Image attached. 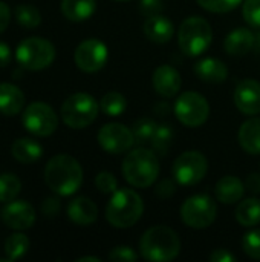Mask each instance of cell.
Segmentation results:
<instances>
[{
  "label": "cell",
  "mask_w": 260,
  "mask_h": 262,
  "mask_svg": "<svg viewBox=\"0 0 260 262\" xmlns=\"http://www.w3.org/2000/svg\"><path fill=\"white\" fill-rule=\"evenodd\" d=\"M242 0H198V3L210 11V12H230L233 11L238 5H241Z\"/></svg>",
  "instance_id": "34"
},
{
  "label": "cell",
  "mask_w": 260,
  "mask_h": 262,
  "mask_svg": "<svg viewBox=\"0 0 260 262\" xmlns=\"http://www.w3.org/2000/svg\"><path fill=\"white\" fill-rule=\"evenodd\" d=\"M216 203L208 195L190 196L181 207V218L192 229L210 227L216 220Z\"/></svg>",
  "instance_id": "9"
},
{
  "label": "cell",
  "mask_w": 260,
  "mask_h": 262,
  "mask_svg": "<svg viewBox=\"0 0 260 262\" xmlns=\"http://www.w3.org/2000/svg\"><path fill=\"white\" fill-rule=\"evenodd\" d=\"M175 115L176 118L188 126V127H199L202 126L210 115V106L205 97L198 92H184L175 103Z\"/></svg>",
  "instance_id": "10"
},
{
  "label": "cell",
  "mask_w": 260,
  "mask_h": 262,
  "mask_svg": "<svg viewBox=\"0 0 260 262\" xmlns=\"http://www.w3.org/2000/svg\"><path fill=\"white\" fill-rule=\"evenodd\" d=\"M156 127H158V124H156L152 118H147V117L139 118V120L133 124L135 143H138V144H146V143L152 141Z\"/></svg>",
  "instance_id": "32"
},
{
  "label": "cell",
  "mask_w": 260,
  "mask_h": 262,
  "mask_svg": "<svg viewBox=\"0 0 260 262\" xmlns=\"http://www.w3.org/2000/svg\"><path fill=\"white\" fill-rule=\"evenodd\" d=\"M60 200L58 198H46L41 204V213L48 218H54L60 212Z\"/></svg>",
  "instance_id": "38"
},
{
  "label": "cell",
  "mask_w": 260,
  "mask_h": 262,
  "mask_svg": "<svg viewBox=\"0 0 260 262\" xmlns=\"http://www.w3.org/2000/svg\"><path fill=\"white\" fill-rule=\"evenodd\" d=\"M98 101L84 92H77L64 100L61 106V118L72 129H84L92 124L98 115Z\"/></svg>",
  "instance_id": "7"
},
{
  "label": "cell",
  "mask_w": 260,
  "mask_h": 262,
  "mask_svg": "<svg viewBox=\"0 0 260 262\" xmlns=\"http://www.w3.org/2000/svg\"><path fill=\"white\" fill-rule=\"evenodd\" d=\"M210 261L211 262H233L236 261V256L225 249H218L210 255Z\"/></svg>",
  "instance_id": "41"
},
{
  "label": "cell",
  "mask_w": 260,
  "mask_h": 262,
  "mask_svg": "<svg viewBox=\"0 0 260 262\" xmlns=\"http://www.w3.org/2000/svg\"><path fill=\"white\" fill-rule=\"evenodd\" d=\"M97 0H61V12L70 21H83L92 17Z\"/></svg>",
  "instance_id": "25"
},
{
  "label": "cell",
  "mask_w": 260,
  "mask_h": 262,
  "mask_svg": "<svg viewBox=\"0 0 260 262\" xmlns=\"http://www.w3.org/2000/svg\"><path fill=\"white\" fill-rule=\"evenodd\" d=\"M257 54L260 52V31L257 32V35H256V41H254V48H253Z\"/></svg>",
  "instance_id": "46"
},
{
  "label": "cell",
  "mask_w": 260,
  "mask_h": 262,
  "mask_svg": "<svg viewBox=\"0 0 260 262\" xmlns=\"http://www.w3.org/2000/svg\"><path fill=\"white\" fill-rule=\"evenodd\" d=\"M173 32H175L173 23L161 14L150 15L144 21V34L153 43L161 45V43L170 41V38L173 37Z\"/></svg>",
  "instance_id": "18"
},
{
  "label": "cell",
  "mask_w": 260,
  "mask_h": 262,
  "mask_svg": "<svg viewBox=\"0 0 260 262\" xmlns=\"http://www.w3.org/2000/svg\"><path fill=\"white\" fill-rule=\"evenodd\" d=\"M75 63L84 72H97L107 61V46L98 38H87L75 49Z\"/></svg>",
  "instance_id": "13"
},
{
  "label": "cell",
  "mask_w": 260,
  "mask_h": 262,
  "mask_svg": "<svg viewBox=\"0 0 260 262\" xmlns=\"http://www.w3.org/2000/svg\"><path fill=\"white\" fill-rule=\"evenodd\" d=\"M21 124L35 137H49L58 127V117L49 104L34 101L23 111Z\"/></svg>",
  "instance_id": "8"
},
{
  "label": "cell",
  "mask_w": 260,
  "mask_h": 262,
  "mask_svg": "<svg viewBox=\"0 0 260 262\" xmlns=\"http://www.w3.org/2000/svg\"><path fill=\"white\" fill-rule=\"evenodd\" d=\"M244 192H245V184L238 177H231V175L221 178L215 187L216 198L222 204L239 203L244 196Z\"/></svg>",
  "instance_id": "21"
},
{
  "label": "cell",
  "mask_w": 260,
  "mask_h": 262,
  "mask_svg": "<svg viewBox=\"0 0 260 262\" xmlns=\"http://www.w3.org/2000/svg\"><path fill=\"white\" fill-rule=\"evenodd\" d=\"M126 97L120 92L110 91L103 95L100 101V109L109 117H120L126 111Z\"/></svg>",
  "instance_id": "28"
},
{
  "label": "cell",
  "mask_w": 260,
  "mask_h": 262,
  "mask_svg": "<svg viewBox=\"0 0 260 262\" xmlns=\"http://www.w3.org/2000/svg\"><path fill=\"white\" fill-rule=\"evenodd\" d=\"M67 216L74 224L86 227V226H90L97 221L98 207L92 200H89L86 196H80V198H75L69 203Z\"/></svg>",
  "instance_id": "17"
},
{
  "label": "cell",
  "mask_w": 260,
  "mask_h": 262,
  "mask_svg": "<svg viewBox=\"0 0 260 262\" xmlns=\"http://www.w3.org/2000/svg\"><path fill=\"white\" fill-rule=\"evenodd\" d=\"M208 170L207 158L198 150H188L181 154L172 167L175 180L182 186H195L204 180Z\"/></svg>",
  "instance_id": "11"
},
{
  "label": "cell",
  "mask_w": 260,
  "mask_h": 262,
  "mask_svg": "<svg viewBox=\"0 0 260 262\" xmlns=\"http://www.w3.org/2000/svg\"><path fill=\"white\" fill-rule=\"evenodd\" d=\"M28 249H29V239L23 233H14L5 243V253L8 261H17L23 258Z\"/></svg>",
  "instance_id": "29"
},
{
  "label": "cell",
  "mask_w": 260,
  "mask_h": 262,
  "mask_svg": "<svg viewBox=\"0 0 260 262\" xmlns=\"http://www.w3.org/2000/svg\"><path fill=\"white\" fill-rule=\"evenodd\" d=\"M95 186L97 189L101 192V193H113L116 192V187H118V183H116V178L109 173V172H100L95 178Z\"/></svg>",
  "instance_id": "36"
},
{
  "label": "cell",
  "mask_w": 260,
  "mask_h": 262,
  "mask_svg": "<svg viewBox=\"0 0 260 262\" xmlns=\"http://www.w3.org/2000/svg\"><path fill=\"white\" fill-rule=\"evenodd\" d=\"M242 249L250 258L260 259V230H251L244 236Z\"/></svg>",
  "instance_id": "33"
},
{
  "label": "cell",
  "mask_w": 260,
  "mask_h": 262,
  "mask_svg": "<svg viewBox=\"0 0 260 262\" xmlns=\"http://www.w3.org/2000/svg\"><path fill=\"white\" fill-rule=\"evenodd\" d=\"M175 193V184L172 180H162L156 187V195L161 198H170Z\"/></svg>",
  "instance_id": "40"
},
{
  "label": "cell",
  "mask_w": 260,
  "mask_h": 262,
  "mask_svg": "<svg viewBox=\"0 0 260 262\" xmlns=\"http://www.w3.org/2000/svg\"><path fill=\"white\" fill-rule=\"evenodd\" d=\"M144 212L141 196L132 189H121L112 193L106 207V218L116 229H129L135 226Z\"/></svg>",
  "instance_id": "4"
},
{
  "label": "cell",
  "mask_w": 260,
  "mask_h": 262,
  "mask_svg": "<svg viewBox=\"0 0 260 262\" xmlns=\"http://www.w3.org/2000/svg\"><path fill=\"white\" fill-rule=\"evenodd\" d=\"M162 11V2L161 0H141V12L146 17L156 15Z\"/></svg>",
  "instance_id": "39"
},
{
  "label": "cell",
  "mask_w": 260,
  "mask_h": 262,
  "mask_svg": "<svg viewBox=\"0 0 260 262\" xmlns=\"http://www.w3.org/2000/svg\"><path fill=\"white\" fill-rule=\"evenodd\" d=\"M254 41H256V35L250 29L238 28L227 35L224 46L230 55L242 57L254 48Z\"/></svg>",
  "instance_id": "20"
},
{
  "label": "cell",
  "mask_w": 260,
  "mask_h": 262,
  "mask_svg": "<svg viewBox=\"0 0 260 262\" xmlns=\"http://www.w3.org/2000/svg\"><path fill=\"white\" fill-rule=\"evenodd\" d=\"M139 250L146 261H173L181 252V239L173 229L166 226H153L144 232L139 241Z\"/></svg>",
  "instance_id": "2"
},
{
  "label": "cell",
  "mask_w": 260,
  "mask_h": 262,
  "mask_svg": "<svg viewBox=\"0 0 260 262\" xmlns=\"http://www.w3.org/2000/svg\"><path fill=\"white\" fill-rule=\"evenodd\" d=\"M2 221L14 230H26L31 229L35 223V210L34 207L23 200H12L6 203L2 210Z\"/></svg>",
  "instance_id": "14"
},
{
  "label": "cell",
  "mask_w": 260,
  "mask_h": 262,
  "mask_svg": "<svg viewBox=\"0 0 260 262\" xmlns=\"http://www.w3.org/2000/svg\"><path fill=\"white\" fill-rule=\"evenodd\" d=\"M11 61V49L6 43L0 41V68L8 66Z\"/></svg>",
  "instance_id": "44"
},
{
  "label": "cell",
  "mask_w": 260,
  "mask_h": 262,
  "mask_svg": "<svg viewBox=\"0 0 260 262\" xmlns=\"http://www.w3.org/2000/svg\"><path fill=\"white\" fill-rule=\"evenodd\" d=\"M11 21V11L5 2H0V32H3Z\"/></svg>",
  "instance_id": "42"
},
{
  "label": "cell",
  "mask_w": 260,
  "mask_h": 262,
  "mask_svg": "<svg viewBox=\"0 0 260 262\" xmlns=\"http://www.w3.org/2000/svg\"><path fill=\"white\" fill-rule=\"evenodd\" d=\"M100 146L109 154H124L135 144L133 130L120 123L104 124L98 132Z\"/></svg>",
  "instance_id": "12"
},
{
  "label": "cell",
  "mask_w": 260,
  "mask_h": 262,
  "mask_svg": "<svg viewBox=\"0 0 260 262\" xmlns=\"http://www.w3.org/2000/svg\"><path fill=\"white\" fill-rule=\"evenodd\" d=\"M152 83H153L155 91L159 95L170 98V97H175L181 91L182 78L173 66L162 64V66L155 69L153 77H152Z\"/></svg>",
  "instance_id": "16"
},
{
  "label": "cell",
  "mask_w": 260,
  "mask_h": 262,
  "mask_svg": "<svg viewBox=\"0 0 260 262\" xmlns=\"http://www.w3.org/2000/svg\"><path fill=\"white\" fill-rule=\"evenodd\" d=\"M25 106V94L12 83H0V114L14 117Z\"/></svg>",
  "instance_id": "19"
},
{
  "label": "cell",
  "mask_w": 260,
  "mask_h": 262,
  "mask_svg": "<svg viewBox=\"0 0 260 262\" xmlns=\"http://www.w3.org/2000/svg\"><path fill=\"white\" fill-rule=\"evenodd\" d=\"M14 15L17 23L26 29H34L41 23V14L34 5H28V3L17 5Z\"/></svg>",
  "instance_id": "27"
},
{
  "label": "cell",
  "mask_w": 260,
  "mask_h": 262,
  "mask_svg": "<svg viewBox=\"0 0 260 262\" xmlns=\"http://www.w3.org/2000/svg\"><path fill=\"white\" fill-rule=\"evenodd\" d=\"M123 175L133 187L146 189L152 186L159 177V160L156 154L147 149L129 152L123 161Z\"/></svg>",
  "instance_id": "3"
},
{
  "label": "cell",
  "mask_w": 260,
  "mask_h": 262,
  "mask_svg": "<svg viewBox=\"0 0 260 262\" xmlns=\"http://www.w3.org/2000/svg\"><path fill=\"white\" fill-rule=\"evenodd\" d=\"M77 262H100V259L93 256H83V258H78Z\"/></svg>",
  "instance_id": "45"
},
{
  "label": "cell",
  "mask_w": 260,
  "mask_h": 262,
  "mask_svg": "<svg viewBox=\"0 0 260 262\" xmlns=\"http://www.w3.org/2000/svg\"><path fill=\"white\" fill-rule=\"evenodd\" d=\"M116 2H123V0H116Z\"/></svg>",
  "instance_id": "47"
},
{
  "label": "cell",
  "mask_w": 260,
  "mask_h": 262,
  "mask_svg": "<svg viewBox=\"0 0 260 262\" xmlns=\"http://www.w3.org/2000/svg\"><path fill=\"white\" fill-rule=\"evenodd\" d=\"M109 259L116 262H133L138 259V255L129 246H118L109 253Z\"/></svg>",
  "instance_id": "37"
},
{
  "label": "cell",
  "mask_w": 260,
  "mask_h": 262,
  "mask_svg": "<svg viewBox=\"0 0 260 262\" xmlns=\"http://www.w3.org/2000/svg\"><path fill=\"white\" fill-rule=\"evenodd\" d=\"M196 75L207 83H222L228 77V69L225 63L218 58H202L195 66Z\"/></svg>",
  "instance_id": "23"
},
{
  "label": "cell",
  "mask_w": 260,
  "mask_h": 262,
  "mask_svg": "<svg viewBox=\"0 0 260 262\" xmlns=\"http://www.w3.org/2000/svg\"><path fill=\"white\" fill-rule=\"evenodd\" d=\"M242 14L248 25L260 29V0H245Z\"/></svg>",
  "instance_id": "35"
},
{
  "label": "cell",
  "mask_w": 260,
  "mask_h": 262,
  "mask_svg": "<svg viewBox=\"0 0 260 262\" xmlns=\"http://www.w3.org/2000/svg\"><path fill=\"white\" fill-rule=\"evenodd\" d=\"M15 58L23 69L41 71L55 60L54 45L41 37H29L20 41L15 49Z\"/></svg>",
  "instance_id": "6"
},
{
  "label": "cell",
  "mask_w": 260,
  "mask_h": 262,
  "mask_svg": "<svg viewBox=\"0 0 260 262\" xmlns=\"http://www.w3.org/2000/svg\"><path fill=\"white\" fill-rule=\"evenodd\" d=\"M239 143L250 155L260 154V118L253 117L247 120L239 129Z\"/></svg>",
  "instance_id": "24"
},
{
  "label": "cell",
  "mask_w": 260,
  "mask_h": 262,
  "mask_svg": "<svg viewBox=\"0 0 260 262\" xmlns=\"http://www.w3.org/2000/svg\"><path fill=\"white\" fill-rule=\"evenodd\" d=\"M21 190V181L14 173L0 175V203H9Z\"/></svg>",
  "instance_id": "30"
},
{
  "label": "cell",
  "mask_w": 260,
  "mask_h": 262,
  "mask_svg": "<svg viewBox=\"0 0 260 262\" xmlns=\"http://www.w3.org/2000/svg\"><path fill=\"white\" fill-rule=\"evenodd\" d=\"M234 104L245 115L260 114V83L253 78L241 80L234 89Z\"/></svg>",
  "instance_id": "15"
},
{
  "label": "cell",
  "mask_w": 260,
  "mask_h": 262,
  "mask_svg": "<svg viewBox=\"0 0 260 262\" xmlns=\"http://www.w3.org/2000/svg\"><path fill=\"white\" fill-rule=\"evenodd\" d=\"M236 220L244 227H254L260 223V201L247 198L239 203L236 209Z\"/></svg>",
  "instance_id": "26"
},
{
  "label": "cell",
  "mask_w": 260,
  "mask_h": 262,
  "mask_svg": "<svg viewBox=\"0 0 260 262\" xmlns=\"http://www.w3.org/2000/svg\"><path fill=\"white\" fill-rule=\"evenodd\" d=\"M211 25L202 17H188L181 23L178 31V43L181 51L188 57L204 54L211 45Z\"/></svg>",
  "instance_id": "5"
},
{
  "label": "cell",
  "mask_w": 260,
  "mask_h": 262,
  "mask_svg": "<svg viewBox=\"0 0 260 262\" xmlns=\"http://www.w3.org/2000/svg\"><path fill=\"white\" fill-rule=\"evenodd\" d=\"M12 157L21 163V164H32L35 161H38L43 155V147L38 141L29 138V137H23V138H17L12 143L11 147Z\"/></svg>",
  "instance_id": "22"
},
{
  "label": "cell",
  "mask_w": 260,
  "mask_h": 262,
  "mask_svg": "<svg viewBox=\"0 0 260 262\" xmlns=\"http://www.w3.org/2000/svg\"><path fill=\"white\" fill-rule=\"evenodd\" d=\"M44 181L54 193L69 196L81 187L83 169L74 157L60 154L48 161L44 169Z\"/></svg>",
  "instance_id": "1"
},
{
  "label": "cell",
  "mask_w": 260,
  "mask_h": 262,
  "mask_svg": "<svg viewBox=\"0 0 260 262\" xmlns=\"http://www.w3.org/2000/svg\"><path fill=\"white\" fill-rule=\"evenodd\" d=\"M172 141H173V130L170 126L167 124H158L155 134H153V138H152V147H153V152L156 154H161V155H166L172 146Z\"/></svg>",
  "instance_id": "31"
},
{
  "label": "cell",
  "mask_w": 260,
  "mask_h": 262,
  "mask_svg": "<svg viewBox=\"0 0 260 262\" xmlns=\"http://www.w3.org/2000/svg\"><path fill=\"white\" fill-rule=\"evenodd\" d=\"M245 189L251 193H260V175L251 173L245 181Z\"/></svg>",
  "instance_id": "43"
}]
</instances>
